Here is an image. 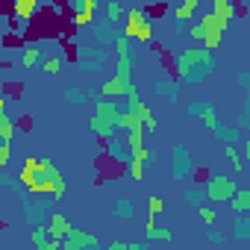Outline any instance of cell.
<instances>
[{"instance_id": "obj_17", "label": "cell", "mask_w": 250, "mask_h": 250, "mask_svg": "<svg viewBox=\"0 0 250 250\" xmlns=\"http://www.w3.org/2000/svg\"><path fill=\"white\" fill-rule=\"evenodd\" d=\"M0 139H3V145H12L15 139V124L6 112H0Z\"/></svg>"}, {"instance_id": "obj_10", "label": "cell", "mask_w": 250, "mask_h": 250, "mask_svg": "<svg viewBox=\"0 0 250 250\" xmlns=\"http://www.w3.org/2000/svg\"><path fill=\"white\" fill-rule=\"evenodd\" d=\"M71 9H77L74 24H91V18L100 9V3H97V0H80V3H71Z\"/></svg>"}, {"instance_id": "obj_29", "label": "cell", "mask_w": 250, "mask_h": 250, "mask_svg": "<svg viewBox=\"0 0 250 250\" xmlns=\"http://www.w3.org/2000/svg\"><path fill=\"white\" fill-rule=\"evenodd\" d=\"M197 212H200V221H203L206 227H212V224H215V218H218V212H212L209 206H200Z\"/></svg>"}, {"instance_id": "obj_39", "label": "cell", "mask_w": 250, "mask_h": 250, "mask_svg": "<svg viewBox=\"0 0 250 250\" xmlns=\"http://www.w3.org/2000/svg\"><path fill=\"white\" fill-rule=\"evenodd\" d=\"M244 156H247V159H250V142H247V145H244Z\"/></svg>"}, {"instance_id": "obj_40", "label": "cell", "mask_w": 250, "mask_h": 250, "mask_svg": "<svg viewBox=\"0 0 250 250\" xmlns=\"http://www.w3.org/2000/svg\"><path fill=\"white\" fill-rule=\"evenodd\" d=\"M247 50H250V42H247Z\"/></svg>"}, {"instance_id": "obj_11", "label": "cell", "mask_w": 250, "mask_h": 250, "mask_svg": "<svg viewBox=\"0 0 250 250\" xmlns=\"http://www.w3.org/2000/svg\"><path fill=\"white\" fill-rule=\"evenodd\" d=\"M127 91H130V85L124 83V80H118V77H112V80H106L103 85H100V94H106V100H112V97H127Z\"/></svg>"}, {"instance_id": "obj_1", "label": "cell", "mask_w": 250, "mask_h": 250, "mask_svg": "<svg viewBox=\"0 0 250 250\" xmlns=\"http://www.w3.org/2000/svg\"><path fill=\"white\" fill-rule=\"evenodd\" d=\"M18 183L27 188V191H33V194H56V188H53V183L44 177V168H42V159L39 156H27L24 159V168H21V174H18Z\"/></svg>"}, {"instance_id": "obj_37", "label": "cell", "mask_w": 250, "mask_h": 250, "mask_svg": "<svg viewBox=\"0 0 250 250\" xmlns=\"http://www.w3.org/2000/svg\"><path fill=\"white\" fill-rule=\"evenodd\" d=\"M130 244H124V241H112V244H106V250H127Z\"/></svg>"}, {"instance_id": "obj_30", "label": "cell", "mask_w": 250, "mask_h": 250, "mask_svg": "<svg viewBox=\"0 0 250 250\" xmlns=\"http://www.w3.org/2000/svg\"><path fill=\"white\" fill-rule=\"evenodd\" d=\"M142 177H145V165H142V162H133V159H130V180H136V183H139Z\"/></svg>"}, {"instance_id": "obj_8", "label": "cell", "mask_w": 250, "mask_h": 250, "mask_svg": "<svg viewBox=\"0 0 250 250\" xmlns=\"http://www.w3.org/2000/svg\"><path fill=\"white\" fill-rule=\"evenodd\" d=\"M47 229H50V241H65V238H68V232H71L74 227H71V221H68L62 212H53V215H50V227H47Z\"/></svg>"}, {"instance_id": "obj_26", "label": "cell", "mask_w": 250, "mask_h": 250, "mask_svg": "<svg viewBox=\"0 0 250 250\" xmlns=\"http://www.w3.org/2000/svg\"><path fill=\"white\" fill-rule=\"evenodd\" d=\"M42 68H44L47 74H59V71H62V59H59V56H50V59H44Z\"/></svg>"}, {"instance_id": "obj_32", "label": "cell", "mask_w": 250, "mask_h": 250, "mask_svg": "<svg viewBox=\"0 0 250 250\" xmlns=\"http://www.w3.org/2000/svg\"><path fill=\"white\" fill-rule=\"evenodd\" d=\"M145 12H147V18H153V15H165V12H168V3H159V6H147Z\"/></svg>"}, {"instance_id": "obj_20", "label": "cell", "mask_w": 250, "mask_h": 250, "mask_svg": "<svg viewBox=\"0 0 250 250\" xmlns=\"http://www.w3.org/2000/svg\"><path fill=\"white\" fill-rule=\"evenodd\" d=\"M39 59H42V50H39V47H27L24 56H21V65H24V68H36Z\"/></svg>"}, {"instance_id": "obj_25", "label": "cell", "mask_w": 250, "mask_h": 250, "mask_svg": "<svg viewBox=\"0 0 250 250\" xmlns=\"http://www.w3.org/2000/svg\"><path fill=\"white\" fill-rule=\"evenodd\" d=\"M162 209H165L162 197H156V194H153V197H147V215H150V218H156V215H159Z\"/></svg>"}, {"instance_id": "obj_21", "label": "cell", "mask_w": 250, "mask_h": 250, "mask_svg": "<svg viewBox=\"0 0 250 250\" xmlns=\"http://www.w3.org/2000/svg\"><path fill=\"white\" fill-rule=\"evenodd\" d=\"M224 153H227V159L232 162V168H235V171L241 174V171H244V159H241V153H238V150H235L232 145H227V147H224Z\"/></svg>"}, {"instance_id": "obj_24", "label": "cell", "mask_w": 250, "mask_h": 250, "mask_svg": "<svg viewBox=\"0 0 250 250\" xmlns=\"http://www.w3.org/2000/svg\"><path fill=\"white\" fill-rule=\"evenodd\" d=\"M200 115H203V124H206L209 130H218V115H215V109H212V106H203V112H200Z\"/></svg>"}, {"instance_id": "obj_33", "label": "cell", "mask_w": 250, "mask_h": 250, "mask_svg": "<svg viewBox=\"0 0 250 250\" xmlns=\"http://www.w3.org/2000/svg\"><path fill=\"white\" fill-rule=\"evenodd\" d=\"M133 162H142V165H145V162H150V150H147V147L136 150V153H133Z\"/></svg>"}, {"instance_id": "obj_4", "label": "cell", "mask_w": 250, "mask_h": 250, "mask_svg": "<svg viewBox=\"0 0 250 250\" xmlns=\"http://www.w3.org/2000/svg\"><path fill=\"white\" fill-rule=\"evenodd\" d=\"M235 191H238V186H235L229 177H224V174H215V177H209V183H206V197H209L212 203L232 200Z\"/></svg>"}, {"instance_id": "obj_13", "label": "cell", "mask_w": 250, "mask_h": 250, "mask_svg": "<svg viewBox=\"0 0 250 250\" xmlns=\"http://www.w3.org/2000/svg\"><path fill=\"white\" fill-rule=\"evenodd\" d=\"M212 15L229 24V21L235 18V6L229 3V0H212Z\"/></svg>"}, {"instance_id": "obj_38", "label": "cell", "mask_w": 250, "mask_h": 250, "mask_svg": "<svg viewBox=\"0 0 250 250\" xmlns=\"http://www.w3.org/2000/svg\"><path fill=\"white\" fill-rule=\"evenodd\" d=\"M127 250H142V244H139V241H130V247H127Z\"/></svg>"}, {"instance_id": "obj_7", "label": "cell", "mask_w": 250, "mask_h": 250, "mask_svg": "<svg viewBox=\"0 0 250 250\" xmlns=\"http://www.w3.org/2000/svg\"><path fill=\"white\" fill-rule=\"evenodd\" d=\"M115 47H118V74H115V77H118V80H124L127 85H133V83H130V74H133V56H130V42L121 36Z\"/></svg>"}, {"instance_id": "obj_14", "label": "cell", "mask_w": 250, "mask_h": 250, "mask_svg": "<svg viewBox=\"0 0 250 250\" xmlns=\"http://www.w3.org/2000/svg\"><path fill=\"white\" fill-rule=\"evenodd\" d=\"M136 115H139V121L145 124V130H147V133H156V127H159V124H156V118H153V112H150V106H147L145 100L136 106Z\"/></svg>"}, {"instance_id": "obj_35", "label": "cell", "mask_w": 250, "mask_h": 250, "mask_svg": "<svg viewBox=\"0 0 250 250\" xmlns=\"http://www.w3.org/2000/svg\"><path fill=\"white\" fill-rule=\"evenodd\" d=\"M115 215H121V218H130L133 212H130V203H118L115 206Z\"/></svg>"}, {"instance_id": "obj_31", "label": "cell", "mask_w": 250, "mask_h": 250, "mask_svg": "<svg viewBox=\"0 0 250 250\" xmlns=\"http://www.w3.org/2000/svg\"><path fill=\"white\" fill-rule=\"evenodd\" d=\"M9 156H12V145H3V142H0V168L9 165Z\"/></svg>"}, {"instance_id": "obj_27", "label": "cell", "mask_w": 250, "mask_h": 250, "mask_svg": "<svg viewBox=\"0 0 250 250\" xmlns=\"http://www.w3.org/2000/svg\"><path fill=\"white\" fill-rule=\"evenodd\" d=\"M127 145H130V150L136 153V150H142V127L139 130H133L130 136H127Z\"/></svg>"}, {"instance_id": "obj_15", "label": "cell", "mask_w": 250, "mask_h": 250, "mask_svg": "<svg viewBox=\"0 0 250 250\" xmlns=\"http://www.w3.org/2000/svg\"><path fill=\"white\" fill-rule=\"evenodd\" d=\"M197 9H200V0H186V3H180V6L174 9V18H177V21H191Z\"/></svg>"}, {"instance_id": "obj_28", "label": "cell", "mask_w": 250, "mask_h": 250, "mask_svg": "<svg viewBox=\"0 0 250 250\" xmlns=\"http://www.w3.org/2000/svg\"><path fill=\"white\" fill-rule=\"evenodd\" d=\"M142 103V97H139V88L136 85H130V91H127V106H130V112H136V106Z\"/></svg>"}, {"instance_id": "obj_16", "label": "cell", "mask_w": 250, "mask_h": 250, "mask_svg": "<svg viewBox=\"0 0 250 250\" xmlns=\"http://www.w3.org/2000/svg\"><path fill=\"white\" fill-rule=\"evenodd\" d=\"M139 127H145V124L139 121V115L136 112H121V118H118V130H127V133H133V130H139Z\"/></svg>"}, {"instance_id": "obj_34", "label": "cell", "mask_w": 250, "mask_h": 250, "mask_svg": "<svg viewBox=\"0 0 250 250\" xmlns=\"http://www.w3.org/2000/svg\"><path fill=\"white\" fill-rule=\"evenodd\" d=\"M188 36H191V39H197V42H203V39H206V33H203V27H200V24L188 27Z\"/></svg>"}, {"instance_id": "obj_18", "label": "cell", "mask_w": 250, "mask_h": 250, "mask_svg": "<svg viewBox=\"0 0 250 250\" xmlns=\"http://www.w3.org/2000/svg\"><path fill=\"white\" fill-rule=\"evenodd\" d=\"M229 203H232V212H238V215L241 212H250V188H238Z\"/></svg>"}, {"instance_id": "obj_36", "label": "cell", "mask_w": 250, "mask_h": 250, "mask_svg": "<svg viewBox=\"0 0 250 250\" xmlns=\"http://www.w3.org/2000/svg\"><path fill=\"white\" fill-rule=\"evenodd\" d=\"M36 250H65V247H62V241H47L44 247H36Z\"/></svg>"}, {"instance_id": "obj_23", "label": "cell", "mask_w": 250, "mask_h": 250, "mask_svg": "<svg viewBox=\"0 0 250 250\" xmlns=\"http://www.w3.org/2000/svg\"><path fill=\"white\" fill-rule=\"evenodd\" d=\"M145 238H153V241H171V238H174V232H171L168 227H156V229H153V232H147Z\"/></svg>"}, {"instance_id": "obj_2", "label": "cell", "mask_w": 250, "mask_h": 250, "mask_svg": "<svg viewBox=\"0 0 250 250\" xmlns=\"http://www.w3.org/2000/svg\"><path fill=\"white\" fill-rule=\"evenodd\" d=\"M212 53L206 50V47H188V50H183L180 56H177V77H194V71L200 68V74H206V71H212Z\"/></svg>"}, {"instance_id": "obj_12", "label": "cell", "mask_w": 250, "mask_h": 250, "mask_svg": "<svg viewBox=\"0 0 250 250\" xmlns=\"http://www.w3.org/2000/svg\"><path fill=\"white\" fill-rule=\"evenodd\" d=\"M36 12H39L36 0H15V6H12V18H18V21H30Z\"/></svg>"}, {"instance_id": "obj_3", "label": "cell", "mask_w": 250, "mask_h": 250, "mask_svg": "<svg viewBox=\"0 0 250 250\" xmlns=\"http://www.w3.org/2000/svg\"><path fill=\"white\" fill-rule=\"evenodd\" d=\"M121 36L127 39V42H130V39H139L142 44H150V42H153V24H150L147 12H145V9H130V12H127V21H124Z\"/></svg>"}, {"instance_id": "obj_19", "label": "cell", "mask_w": 250, "mask_h": 250, "mask_svg": "<svg viewBox=\"0 0 250 250\" xmlns=\"http://www.w3.org/2000/svg\"><path fill=\"white\" fill-rule=\"evenodd\" d=\"M127 12H130V9H124L121 3H106V18H109V24L127 21Z\"/></svg>"}, {"instance_id": "obj_5", "label": "cell", "mask_w": 250, "mask_h": 250, "mask_svg": "<svg viewBox=\"0 0 250 250\" xmlns=\"http://www.w3.org/2000/svg\"><path fill=\"white\" fill-rule=\"evenodd\" d=\"M200 27H203V33H206V39H203V47L212 53L218 44H221V39H224V33H227V21H221V18H215L212 12H206L203 18H200Z\"/></svg>"}, {"instance_id": "obj_22", "label": "cell", "mask_w": 250, "mask_h": 250, "mask_svg": "<svg viewBox=\"0 0 250 250\" xmlns=\"http://www.w3.org/2000/svg\"><path fill=\"white\" fill-rule=\"evenodd\" d=\"M30 238H33V244H36V247H44V244L50 241V229H47V227H36Z\"/></svg>"}, {"instance_id": "obj_6", "label": "cell", "mask_w": 250, "mask_h": 250, "mask_svg": "<svg viewBox=\"0 0 250 250\" xmlns=\"http://www.w3.org/2000/svg\"><path fill=\"white\" fill-rule=\"evenodd\" d=\"M97 244H100V238L97 235H91V232H85V229H71L68 232V238L62 241V247L65 250H97Z\"/></svg>"}, {"instance_id": "obj_9", "label": "cell", "mask_w": 250, "mask_h": 250, "mask_svg": "<svg viewBox=\"0 0 250 250\" xmlns=\"http://www.w3.org/2000/svg\"><path fill=\"white\" fill-rule=\"evenodd\" d=\"M42 168H44V177H47V180L53 183V188H56V194H53V197H56V200H62V197H65V180H62L59 168H56V165H53V159H47V156L42 159Z\"/></svg>"}]
</instances>
